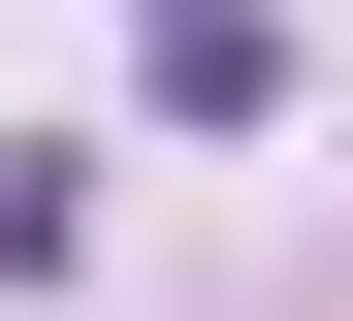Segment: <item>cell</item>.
Returning <instances> with one entry per match:
<instances>
[{"instance_id":"cell-1","label":"cell","mask_w":353,"mask_h":321,"mask_svg":"<svg viewBox=\"0 0 353 321\" xmlns=\"http://www.w3.org/2000/svg\"><path fill=\"white\" fill-rule=\"evenodd\" d=\"M289 97V32H257V0H161V128H257Z\"/></svg>"}]
</instances>
